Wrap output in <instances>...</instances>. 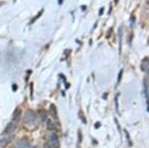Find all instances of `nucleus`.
<instances>
[{"label":"nucleus","mask_w":149,"mask_h":148,"mask_svg":"<svg viewBox=\"0 0 149 148\" xmlns=\"http://www.w3.org/2000/svg\"><path fill=\"white\" fill-rule=\"evenodd\" d=\"M141 69L143 71H148V69H149V60H147V58L142 61Z\"/></svg>","instance_id":"9"},{"label":"nucleus","mask_w":149,"mask_h":148,"mask_svg":"<svg viewBox=\"0 0 149 148\" xmlns=\"http://www.w3.org/2000/svg\"><path fill=\"white\" fill-rule=\"evenodd\" d=\"M47 140L48 144L51 145L53 148H58L60 147V141H58V135L54 131H49L47 133Z\"/></svg>","instance_id":"2"},{"label":"nucleus","mask_w":149,"mask_h":148,"mask_svg":"<svg viewBox=\"0 0 149 148\" xmlns=\"http://www.w3.org/2000/svg\"><path fill=\"white\" fill-rule=\"evenodd\" d=\"M16 127H17L16 123L13 122V121H11L9 124L6 126L5 133H14V132H15V130H16Z\"/></svg>","instance_id":"4"},{"label":"nucleus","mask_w":149,"mask_h":148,"mask_svg":"<svg viewBox=\"0 0 149 148\" xmlns=\"http://www.w3.org/2000/svg\"><path fill=\"white\" fill-rule=\"evenodd\" d=\"M19 119H21V109H16L15 112L13 114V117H12V121L15 122L16 124L19 121Z\"/></svg>","instance_id":"5"},{"label":"nucleus","mask_w":149,"mask_h":148,"mask_svg":"<svg viewBox=\"0 0 149 148\" xmlns=\"http://www.w3.org/2000/svg\"><path fill=\"white\" fill-rule=\"evenodd\" d=\"M22 121H24V125L26 126V128L34 127L36 124V115H35L34 111L31 109H27L24 114Z\"/></svg>","instance_id":"1"},{"label":"nucleus","mask_w":149,"mask_h":148,"mask_svg":"<svg viewBox=\"0 0 149 148\" xmlns=\"http://www.w3.org/2000/svg\"><path fill=\"white\" fill-rule=\"evenodd\" d=\"M15 148H35V147H32L26 139H19V140L16 142Z\"/></svg>","instance_id":"3"},{"label":"nucleus","mask_w":149,"mask_h":148,"mask_svg":"<svg viewBox=\"0 0 149 148\" xmlns=\"http://www.w3.org/2000/svg\"><path fill=\"white\" fill-rule=\"evenodd\" d=\"M48 129H49V131H54L56 129L54 123H53V121H49L48 122Z\"/></svg>","instance_id":"10"},{"label":"nucleus","mask_w":149,"mask_h":148,"mask_svg":"<svg viewBox=\"0 0 149 148\" xmlns=\"http://www.w3.org/2000/svg\"><path fill=\"white\" fill-rule=\"evenodd\" d=\"M38 116H39V119H40V121L42 123L47 120V112L45 110H39L38 111Z\"/></svg>","instance_id":"7"},{"label":"nucleus","mask_w":149,"mask_h":148,"mask_svg":"<svg viewBox=\"0 0 149 148\" xmlns=\"http://www.w3.org/2000/svg\"><path fill=\"white\" fill-rule=\"evenodd\" d=\"M98 126H100V124H95V128H97Z\"/></svg>","instance_id":"14"},{"label":"nucleus","mask_w":149,"mask_h":148,"mask_svg":"<svg viewBox=\"0 0 149 148\" xmlns=\"http://www.w3.org/2000/svg\"><path fill=\"white\" fill-rule=\"evenodd\" d=\"M50 113H51V115L53 116L54 119H56V120L58 119V111L54 104H51V106H50Z\"/></svg>","instance_id":"8"},{"label":"nucleus","mask_w":149,"mask_h":148,"mask_svg":"<svg viewBox=\"0 0 149 148\" xmlns=\"http://www.w3.org/2000/svg\"><path fill=\"white\" fill-rule=\"evenodd\" d=\"M11 141H12V136H10V135H5V136H3V138H2L1 139H0V144L3 145V146H5V145L9 144Z\"/></svg>","instance_id":"6"},{"label":"nucleus","mask_w":149,"mask_h":148,"mask_svg":"<svg viewBox=\"0 0 149 148\" xmlns=\"http://www.w3.org/2000/svg\"><path fill=\"white\" fill-rule=\"evenodd\" d=\"M44 148H53V147L51 146V145H49L48 143H46V144L44 145Z\"/></svg>","instance_id":"12"},{"label":"nucleus","mask_w":149,"mask_h":148,"mask_svg":"<svg viewBox=\"0 0 149 148\" xmlns=\"http://www.w3.org/2000/svg\"><path fill=\"white\" fill-rule=\"evenodd\" d=\"M102 11H103V9L102 8V9H100V15H102Z\"/></svg>","instance_id":"13"},{"label":"nucleus","mask_w":149,"mask_h":148,"mask_svg":"<svg viewBox=\"0 0 149 148\" xmlns=\"http://www.w3.org/2000/svg\"><path fill=\"white\" fill-rule=\"evenodd\" d=\"M148 111H149V107H148Z\"/></svg>","instance_id":"15"},{"label":"nucleus","mask_w":149,"mask_h":148,"mask_svg":"<svg viewBox=\"0 0 149 148\" xmlns=\"http://www.w3.org/2000/svg\"><path fill=\"white\" fill-rule=\"evenodd\" d=\"M122 74H123V69H121V71L119 72V75H118V82L117 84H119L120 83V81H121V78H122Z\"/></svg>","instance_id":"11"}]
</instances>
